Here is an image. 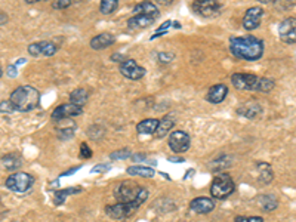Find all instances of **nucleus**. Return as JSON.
<instances>
[{"label": "nucleus", "instance_id": "1", "mask_svg": "<svg viewBox=\"0 0 296 222\" xmlns=\"http://www.w3.org/2000/svg\"><path fill=\"white\" fill-rule=\"evenodd\" d=\"M264 42L255 36H242L230 39V52L239 59L258 61L264 55Z\"/></svg>", "mask_w": 296, "mask_h": 222}, {"label": "nucleus", "instance_id": "2", "mask_svg": "<svg viewBox=\"0 0 296 222\" xmlns=\"http://www.w3.org/2000/svg\"><path fill=\"white\" fill-rule=\"evenodd\" d=\"M231 83L239 90H252V92H271L275 82L269 77H259L250 73H234L231 76Z\"/></svg>", "mask_w": 296, "mask_h": 222}, {"label": "nucleus", "instance_id": "3", "mask_svg": "<svg viewBox=\"0 0 296 222\" xmlns=\"http://www.w3.org/2000/svg\"><path fill=\"white\" fill-rule=\"evenodd\" d=\"M9 99H11V102L15 105L17 111L28 113V111L34 110L36 107H39V102H40V92H39L34 86L24 84V86L17 87V89L11 93Z\"/></svg>", "mask_w": 296, "mask_h": 222}, {"label": "nucleus", "instance_id": "4", "mask_svg": "<svg viewBox=\"0 0 296 222\" xmlns=\"http://www.w3.org/2000/svg\"><path fill=\"white\" fill-rule=\"evenodd\" d=\"M148 194L150 193L147 188L136 184H131L129 181H125L116 188L114 197L119 203H129L134 204L136 209H139V206L147 200Z\"/></svg>", "mask_w": 296, "mask_h": 222}, {"label": "nucleus", "instance_id": "5", "mask_svg": "<svg viewBox=\"0 0 296 222\" xmlns=\"http://www.w3.org/2000/svg\"><path fill=\"white\" fill-rule=\"evenodd\" d=\"M234 190H236V184L228 173H219L211 185V194L218 200L228 198L234 193Z\"/></svg>", "mask_w": 296, "mask_h": 222}, {"label": "nucleus", "instance_id": "6", "mask_svg": "<svg viewBox=\"0 0 296 222\" xmlns=\"http://www.w3.org/2000/svg\"><path fill=\"white\" fill-rule=\"evenodd\" d=\"M5 184H6V187L11 191L18 193V194H24V193H27L28 190L33 187L34 178L30 173H26V172H15V173H12L6 179Z\"/></svg>", "mask_w": 296, "mask_h": 222}, {"label": "nucleus", "instance_id": "7", "mask_svg": "<svg viewBox=\"0 0 296 222\" xmlns=\"http://www.w3.org/2000/svg\"><path fill=\"white\" fill-rule=\"evenodd\" d=\"M221 3L218 0H195L192 11L202 18H216L221 14Z\"/></svg>", "mask_w": 296, "mask_h": 222}, {"label": "nucleus", "instance_id": "8", "mask_svg": "<svg viewBox=\"0 0 296 222\" xmlns=\"http://www.w3.org/2000/svg\"><path fill=\"white\" fill-rule=\"evenodd\" d=\"M120 73H122V76L123 77H126V79H129V80H141L145 74H147V70L142 67V65H139L135 59H125L122 64H120Z\"/></svg>", "mask_w": 296, "mask_h": 222}, {"label": "nucleus", "instance_id": "9", "mask_svg": "<svg viewBox=\"0 0 296 222\" xmlns=\"http://www.w3.org/2000/svg\"><path fill=\"white\" fill-rule=\"evenodd\" d=\"M189 145H191V138L187 132L173 131L172 134H169V147L173 153L182 154V153L188 151Z\"/></svg>", "mask_w": 296, "mask_h": 222}, {"label": "nucleus", "instance_id": "10", "mask_svg": "<svg viewBox=\"0 0 296 222\" xmlns=\"http://www.w3.org/2000/svg\"><path fill=\"white\" fill-rule=\"evenodd\" d=\"M278 31V37L281 42L287 43V45H295L296 43V18L295 17H289L286 20H283L280 23V26L277 28Z\"/></svg>", "mask_w": 296, "mask_h": 222}, {"label": "nucleus", "instance_id": "11", "mask_svg": "<svg viewBox=\"0 0 296 222\" xmlns=\"http://www.w3.org/2000/svg\"><path fill=\"white\" fill-rule=\"evenodd\" d=\"M135 210H138L134 204L129 203H116V204H108L106 206V213L111 219H128L129 216L134 215Z\"/></svg>", "mask_w": 296, "mask_h": 222}, {"label": "nucleus", "instance_id": "12", "mask_svg": "<svg viewBox=\"0 0 296 222\" xmlns=\"http://www.w3.org/2000/svg\"><path fill=\"white\" fill-rule=\"evenodd\" d=\"M262 17H264V9L261 6H252V8H249L244 12V17H243V28H246L249 31L259 28L261 21H262Z\"/></svg>", "mask_w": 296, "mask_h": 222}, {"label": "nucleus", "instance_id": "13", "mask_svg": "<svg viewBox=\"0 0 296 222\" xmlns=\"http://www.w3.org/2000/svg\"><path fill=\"white\" fill-rule=\"evenodd\" d=\"M83 113V107H79L73 102H68V104H61L58 105L56 108L52 113V120L54 122H58L61 119H73L76 116H80Z\"/></svg>", "mask_w": 296, "mask_h": 222}, {"label": "nucleus", "instance_id": "14", "mask_svg": "<svg viewBox=\"0 0 296 222\" xmlns=\"http://www.w3.org/2000/svg\"><path fill=\"white\" fill-rule=\"evenodd\" d=\"M55 129L58 134V138L64 139H71L74 137L76 131H77V125L74 123L73 119H61L58 122H55Z\"/></svg>", "mask_w": 296, "mask_h": 222}, {"label": "nucleus", "instance_id": "15", "mask_svg": "<svg viewBox=\"0 0 296 222\" xmlns=\"http://www.w3.org/2000/svg\"><path fill=\"white\" fill-rule=\"evenodd\" d=\"M189 209L194 213L206 215V213H211L215 209V201L212 198H209V197H197V198L191 200Z\"/></svg>", "mask_w": 296, "mask_h": 222}, {"label": "nucleus", "instance_id": "16", "mask_svg": "<svg viewBox=\"0 0 296 222\" xmlns=\"http://www.w3.org/2000/svg\"><path fill=\"white\" fill-rule=\"evenodd\" d=\"M227 95H228V87H227V84H214V86L209 89L208 95H206V101L211 102V104H221V102L227 98Z\"/></svg>", "mask_w": 296, "mask_h": 222}, {"label": "nucleus", "instance_id": "17", "mask_svg": "<svg viewBox=\"0 0 296 222\" xmlns=\"http://www.w3.org/2000/svg\"><path fill=\"white\" fill-rule=\"evenodd\" d=\"M134 15H148V17H153L156 20L157 17H160V9L153 2L144 0V2H141L135 6Z\"/></svg>", "mask_w": 296, "mask_h": 222}, {"label": "nucleus", "instance_id": "18", "mask_svg": "<svg viewBox=\"0 0 296 222\" xmlns=\"http://www.w3.org/2000/svg\"><path fill=\"white\" fill-rule=\"evenodd\" d=\"M114 42H116V39L111 33H101L90 40V48L93 51H103V49L110 48Z\"/></svg>", "mask_w": 296, "mask_h": 222}, {"label": "nucleus", "instance_id": "19", "mask_svg": "<svg viewBox=\"0 0 296 222\" xmlns=\"http://www.w3.org/2000/svg\"><path fill=\"white\" fill-rule=\"evenodd\" d=\"M261 111H262V107L256 101H247L237 108V113L246 119H255L261 114Z\"/></svg>", "mask_w": 296, "mask_h": 222}, {"label": "nucleus", "instance_id": "20", "mask_svg": "<svg viewBox=\"0 0 296 222\" xmlns=\"http://www.w3.org/2000/svg\"><path fill=\"white\" fill-rule=\"evenodd\" d=\"M154 18L148 15H134L128 21V27L132 30H144V28L151 27L154 24Z\"/></svg>", "mask_w": 296, "mask_h": 222}, {"label": "nucleus", "instance_id": "21", "mask_svg": "<svg viewBox=\"0 0 296 222\" xmlns=\"http://www.w3.org/2000/svg\"><path fill=\"white\" fill-rule=\"evenodd\" d=\"M157 126H159L157 119H145L136 125V132L139 135H154Z\"/></svg>", "mask_w": 296, "mask_h": 222}, {"label": "nucleus", "instance_id": "22", "mask_svg": "<svg viewBox=\"0 0 296 222\" xmlns=\"http://www.w3.org/2000/svg\"><path fill=\"white\" fill-rule=\"evenodd\" d=\"M173 125H175V119H173L170 114L164 116L162 120H159V126H157L154 135H156L157 138H163V137L169 135V132L172 131Z\"/></svg>", "mask_w": 296, "mask_h": 222}, {"label": "nucleus", "instance_id": "23", "mask_svg": "<svg viewBox=\"0 0 296 222\" xmlns=\"http://www.w3.org/2000/svg\"><path fill=\"white\" fill-rule=\"evenodd\" d=\"M128 175H132V176H141V178H153L156 170L153 167L144 166V165H134V166H129L126 169Z\"/></svg>", "mask_w": 296, "mask_h": 222}, {"label": "nucleus", "instance_id": "24", "mask_svg": "<svg viewBox=\"0 0 296 222\" xmlns=\"http://www.w3.org/2000/svg\"><path fill=\"white\" fill-rule=\"evenodd\" d=\"M256 167H258V172H259V181L262 184H271L272 179H274V172H272L271 165L259 162V163H256Z\"/></svg>", "mask_w": 296, "mask_h": 222}, {"label": "nucleus", "instance_id": "25", "mask_svg": "<svg viewBox=\"0 0 296 222\" xmlns=\"http://www.w3.org/2000/svg\"><path fill=\"white\" fill-rule=\"evenodd\" d=\"M87 101H89V92L84 87H77L70 93V102L79 107H83Z\"/></svg>", "mask_w": 296, "mask_h": 222}, {"label": "nucleus", "instance_id": "26", "mask_svg": "<svg viewBox=\"0 0 296 222\" xmlns=\"http://www.w3.org/2000/svg\"><path fill=\"white\" fill-rule=\"evenodd\" d=\"M259 206L265 210V212H272L278 207V198L274 194H262L259 197Z\"/></svg>", "mask_w": 296, "mask_h": 222}, {"label": "nucleus", "instance_id": "27", "mask_svg": "<svg viewBox=\"0 0 296 222\" xmlns=\"http://www.w3.org/2000/svg\"><path fill=\"white\" fill-rule=\"evenodd\" d=\"M2 165H3V167H6L8 170H18L23 166V160L17 154H8V156L2 157Z\"/></svg>", "mask_w": 296, "mask_h": 222}, {"label": "nucleus", "instance_id": "28", "mask_svg": "<svg viewBox=\"0 0 296 222\" xmlns=\"http://www.w3.org/2000/svg\"><path fill=\"white\" fill-rule=\"evenodd\" d=\"M80 187H71V188H65V190H58V191H55L54 193V204L55 206H61V204L65 201V198H67L68 195L77 194V193H80Z\"/></svg>", "mask_w": 296, "mask_h": 222}, {"label": "nucleus", "instance_id": "29", "mask_svg": "<svg viewBox=\"0 0 296 222\" xmlns=\"http://www.w3.org/2000/svg\"><path fill=\"white\" fill-rule=\"evenodd\" d=\"M230 165H231V159L228 156H222V157L215 159L209 166L214 172H219V170H225L227 167H230Z\"/></svg>", "mask_w": 296, "mask_h": 222}, {"label": "nucleus", "instance_id": "30", "mask_svg": "<svg viewBox=\"0 0 296 222\" xmlns=\"http://www.w3.org/2000/svg\"><path fill=\"white\" fill-rule=\"evenodd\" d=\"M117 6H119V0H101L100 11L104 15H110L117 9Z\"/></svg>", "mask_w": 296, "mask_h": 222}, {"label": "nucleus", "instance_id": "31", "mask_svg": "<svg viewBox=\"0 0 296 222\" xmlns=\"http://www.w3.org/2000/svg\"><path fill=\"white\" fill-rule=\"evenodd\" d=\"M40 48H42L43 56H54L58 52V45H55L54 42H49V40L40 42Z\"/></svg>", "mask_w": 296, "mask_h": 222}, {"label": "nucleus", "instance_id": "32", "mask_svg": "<svg viewBox=\"0 0 296 222\" xmlns=\"http://www.w3.org/2000/svg\"><path fill=\"white\" fill-rule=\"evenodd\" d=\"M131 156H132L131 150H128V148H122V150L113 151V153L110 154V159H111V160H126V159H129Z\"/></svg>", "mask_w": 296, "mask_h": 222}, {"label": "nucleus", "instance_id": "33", "mask_svg": "<svg viewBox=\"0 0 296 222\" xmlns=\"http://www.w3.org/2000/svg\"><path fill=\"white\" fill-rule=\"evenodd\" d=\"M87 134H89V137H90V138L95 139V141H98V139L103 138V135L106 134V131H104V128H101V125H93V126H90V128H89Z\"/></svg>", "mask_w": 296, "mask_h": 222}, {"label": "nucleus", "instance_id": "34", "mask_svg": "<svg viewBox=\"0 0 296 222\" xmlns=\"http://www.w3.org/2000/svg\"><path fill=\"white\" fill-rule=\"evenodd\" d=\"M17 108H15V105L11 102V99H5V101H2L0 102V113L2 114H12V113H15Z\"/></svg>", "mask_w": 296, "mask_h": 222}, {"label": "nucleus", "instance_id": "35", "mask_svg": "<svg viewBox=\"0 0 296 222\" xmlns=\"http://www.w3.org/2000/svg\"><path fill=\"white\" fill-rule=\"evenodd\" d=\"M27 51H28V54H30L31 56L42 55V48H40V42H36V43H31V45H28Z\"/></svg>", "mask_w": 296, "mask_h": 222}, {"label": "nucleus", "instance_id": "36", "mask_svg": "<svg viewBox=\"0 0 296 222\" xmlns=\"http://www.w3.org/2000/svg\"><path fill=\"white\" fill-rule=\"evenodd\" d=\"M80 157L81 159H90V157H92V150L87 147V144H86V142H81Z\"/></svg>", "mask_w": 296, "mask_h": 222}, {"label": "nucleus", "instance_id": "37", "mask_svg": "<svg viewBox=\"0 0 296 222\" xmlns=\"http://www.w3.org/2000/svg\"><path fill=\"white\" fill-rule=\"evenodd\" d=\"M234 222H264L261 216H236Z\"/></svg>", "mask_w": 296, "mask_h": 222}, {"label": "nucleus", "instance_id": "38", "mask_svg": "<svg viewBox=\"0 0 296 222\" xmlns=\"http://www.w3.org/2000/svg\"><path fill=\"white\" fill-rule=\"evenodd\" d=\"M71 5V0H54L52 8L54 9H65Z\"/></svg>", "mask_w": 296, "mask_h": 222}, {"label": "nucleus", "instance_id": "39", "mask_svg": "<svg viewBox=\"0 0 296 222\" xmlns=\"http://www.w3.org/2000/svg\"><path fill=\"white\" fill-rule=\"evenodd\" d=\"M111 169V165L110 163H101V165H96V166L92 167V173H101V172H107Z\"/></svg>", "mask_w": 296, "mask_h": 222}, {"label": "nucleus", "instance_id": "40", "mask_svg": "<svg viewBox=\"0 0 296 222\" xmlns=\"http://www.w3.org/2000/svg\"><path fill=\"white\" fill-rule=\"evenodd\" d=\"M157 56H159L160 62H163V64H167V62H170L175 58V55L172 52H160Z\"/></svg>", "mask_w": 296, "mask_h": 222}, {"label": "nucleus", "instance_id": "41", "mask_svg": "<svg viewBox=\"0 0 296 222\" xmlns=\"http://www.w3.org/2000/svg\"><path fill=\"white\" fill-rule=\"evenodd\" d=\"M110 59H111V61H114V62H117V64H122V62L126 59V56L122 55V54H114V55L110 56Z\"/></svg>", "mask_w": 296, "mask_h": 222}, {"label": "nucleus", "instance_id": "42", "mask_svg": "<svg viewBox=\"0 0 296 222\" xmlns=\"http://www.w3.org/2000/svg\"><path fill=\"white\" fill-rule=\"evenodd\" d=\"M8 74H9V77H15L17 76V65H9L8 67Z\"/></svg>", "mask_w": 296, "mask_h": 222}, {"label": "nucleus", "instance_id": "43", "mask_svg": "<svg viewBox=\"0 0 296 222\" xmlns=\"http://www.w3.org/2000/svg\"><path fill=\"white\" fill-rule=\"evenodd\" d=\"M132 160H134V162H136V163H141V162H145V160H147V157H145L144 154H135Z\"/></svg>", "mask_w": 296, "mask_h": 222}, {"label": "nucleus", "instance_id": "44", "mask_svg": "<svg viewBox=\"0 0 296 222\" xmlns=\"http://www.w3.org/2000/svg\"><path fill=\"white\" fill-rule=\"evenodd\" d=\"M79 169H80V166H77V167H71V169H70V170H68V172H64V173H62V175H61V176H68V175H73V173H76V172H77V170H79Z\"/></svg>", "mask_w": 296, "mask_h": 222}, {"label": "nucleus", "instance_id": "45", "mask_svg": "<svg viewBox=\"0 0 296 222\" xmlns=\"http://www.w3.org/2000/svg\"><path fill=\"white\" fill-rule=\"evenodd\" d=\"M169 162H173V163H184L185 159H179V157H170Z\"/></svg>", "mask_w": 296, "mask_h": 222}, {"label": "nucleus", "instance_id": "46", "mask_svg": "<svg viewBox=\"0 0 296 222\" xmlns=\"http://www.w3.org/2000/svg\"><path fill=\"white\" fill-rule=\"evenodd\" d=\"M5 23H8V15L0 12V24H5Z\"/></svg>", "mask_w": 296, "mask_h": 222}, {"label": "nucleus", "instance_id": "47", "mask_svg": "<svg viewBox=\"0 0 296 222\" xmlns=\"http://www.w3.org/2000/svg\"><path fill=\"white\" fill-rule=\"evenodd\" d=\"M157 3H160V5H164V6H169L173 0H156Z\"/></svg>", "mask_w": 296, "mask_h": 222}, {"label": "nucleus", "instance_id": "48", "mask_svg": "<svg viewBox=\"0 0 296 222\" xmlns=\"http://www.w3.org/2000/svg\"><path fill=\"white\" fill-rule=\"evenodd\" d=\"M37 2H46V0H26V3H28V5H33V3H37Z\"/></svg>", "mask_w": 296, "mask_h": 222}, {"label": "nucleus", "instance_id": "49", "mask_svg": "<svg viewBox=\"0 0 296 222\" xmlns=\"http://www.w3.org/2000/svg\"><path fill=\"white\" fill-rule=\"evenodd\" d=\"M256 2H259V3H271L272 0H256Z\"/></svg>", "mask_w": 296, "mask_h": 222}, {"label": "nucleus", "instance_id": "50", "mask_svg": "<svg viewBox=\"0 0 296 222\" xmlns=\"http://www.w3.org/2000/svg\"><path fill=\"white\" fill-rule=\"evenodd\" d=\"M2 74H3V71H2V68H0V77H2Z\"/></svg>", "mask_w": 296, "mask_h": 222}]
</instances>
